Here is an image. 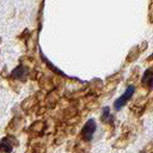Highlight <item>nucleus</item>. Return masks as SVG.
Wrapping results in <instances>:
<instances>
[{
  "instance_id": "nucleus-5",
  "label": "nucleus",
  "mask_w": 153,
  "mask_h": 153,
  "mask_svg": "<svg viewBox=\"0 0 153 153\" xmlns=\"http://www.w3.org/2000/svg\"><path fill=\"white\" fill-rule=\"evenodd\" d=\"M152 80H153V74H152V71L148 68V69H146V72L143 73L142 84H143V85H147L148 87H152Z\"/></svg>"
},
{
  "instance_id": "nucleus-1",
  "label": "nucleus",
  "mask_w": 153,
  "mask_h": 153,
  "mask_svg": "<svg viewBox=\"0 0 153 153\" xmlns=\"http://www.w3.org/2000/svg\"><path fill=\"white\" fill-rule=\"evenodd\" d=\"M134 91H135V86H133V85H129L128 87H127V90H126V92L120 97V98H117L116 100H115V103H114V108H115V110H121L122 109V106L131 98V96L134 94Z\"/></svg>"
},
{
  "instance_id": "nucleus-4",
  "label": "nucleus",
  "mask_w": 153,
  "mask_h": 153,
  "mask_svg": "<svg viewBox=\"0 0 153 153\" xmlns=\"http://www.w3.org/2000/svg\"><path fill=\"white\" fill-rule=\"evenodd\" d=\"M0 152H2V153H11L12 152V145L10 143V140L7 137H5L0 141Z\"/></svg>"
},
{
  "instance_id": "nucleus-3",
  "label": "nucleus",
  "mask_w": 153,
  "mask_h": 153,
  "mask_svg": "<svg viewBox=\"0 0 153 153\" xmlns=\"http://www.w3.org/2000/svg\"><path fill=\"white\" fill-rule=\"evenodd\" d=\"M26 73H27V68H26V67H24V66H18L16 69L12 71L11 76H13V78H16V79H19V78L22 79L23 76L26 75Z\"/></svg>"
},
{
  "instance_id": "nucleus-2",
  "label": "nucleus",
  "mask_w": 153,
  "mask_h": 153,
  "mask_svg": "<svg viewBox=\"0 0 153 153\" xmlns=\"http://www.w3.org/2000/svg\"><path fill=\"white\" fill-rule=\"evenodd\" d=\"M96 129H97L96 121H94L93 118H90V120L86 122V124L84 126L82 130H81V135H82V137H84L85 140H87V141H91L92 137H93V134H94Z\"/></svg>"
}]
</instances>
